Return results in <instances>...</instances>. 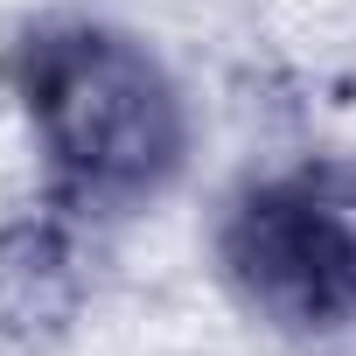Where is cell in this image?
I'll use <instances>...</instances> for the list:
<instances>
[{
    "label": "cell",
    "instance_id": "6da1fadb",
    "mask_svg": "<svg viewBox=\"0 0 356 356\" xmlns=\"http://www.w3.org/2000/svg\"><path fill=\"white\" fill-rule=\"evenodd\" d=\"M15 91L35 119L63 210H133L182 175V91L147 42L119 29L49 22L22 35Z\"/></svg>",
    "mask_w": 356,
    "mask_h": 356
},
{
    "label": "cell",
    "instance_id": "7a4b0ae2",
    "mask_svg": "<svg viewBox=\"0 0 356 356\" xmlns=\"http://www.w3.org/2000/svg\"><path fill=\"white\" fill-rule=\"evenodd\" d=\"M224 280L286 335L356 321V161H293L252 182L217 238Z\"/></svg>",
    "mask_w": 356,
    "mask_h": 356
}]
</instances>
